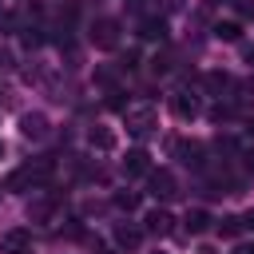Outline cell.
Segmentation results:
<instances>
[{"label":"cell","instance_id":"1","mask_svg":"<svg viewBox=\"0 0 254 254\" xmlns=\"http://www.w3.org/2000/svg\"><path fill=\"white\" fill-rule=\"evenodd\" d=\"M56 179V159H36V163H28V167H20V171H12L8 175V187L12 190H24V187H48Z\"/></svg>","mask_w":254,"mask_h":254},{"label":"cell","instance_id":"2","mask_svg":"<svg viewBox=\"0 0 254 254\" xmlns=\"http://www.w3.org/2000/svg\"><path fill=\"white\" fill-rule=\"evenodd\" d=\"M123 127H127L135 139H147V135H155L159 115H155V107H127V111H123Z\"/></svg>","mask_w":254,"mask_h":254},{"label":"cell","instance_id":"3","mask_svg":"<svg viewBox=\"0 0 254 254\" xmlns=\"http://www.w3.org/2000/svg\"><path fill=\"white\" fill-rule=\"evenodd\" d=\"M87 40H91L99 52H111V48H119V24H115V20H107V16H99V20H91Z\"/></svg>","mask_w":254,"mask_h":254},{"label":"cell","instance_id":"4","mask_svg":"<svg viewBox=\"0 0 254 254\" xmlns=\"http://www.w3.org/2000/svg\"><path fill=\"white\" fill-rule=\"evenodd\" d=\"M48 115L44 111H28V115H20V135L24 139H32V143H40V139H48Z\"/></svg>","mask_w":254,"mask_h":254},{"label":"cell","instance_id":"5","mask_svg":"<svg viewBox=\"0 0 254 254\" xmlns=\"http://www.w3.org/2000/svg\"><path fill=\"white\" fill-rule=\"evenodd\" d=\"M28 246H32V230H24V226L0 234V254H28Z\"/></svg>","mask_w":254,"mask_h":254},{"label":"cell","instance_id":"6","mask_svg":"<svg viewBox=\"0 0 254 254\" xmlns=\"http://www.w3.org/2000/svg\"><path fill=\"white\" fill-rule=\"evenodd\" d=\"M147 234H159V238H167L171 230H175V218H171V210H163V206H155V210H147Z\"/></svg>","mask_w":254,"mask_h":254},{"label":"cell","instance_id":"7","mask_svg":"<svg viewBox=\"0 0 254 254\" xmlns=\"http://www.w3.org/2000/svg\"><path fill=\"white\" fill-rule=\"evenodd\" d=\"M123 175H131V179H139V175H151V155H147L143 147L127 151V159H123Z\"/></svg>","mask_w":254,"mask_h":254},{"label":"cell","instance_id":"8","mask_svg":"<svg viewBox=\"0 0 254 254\" xmlns=\"http://www.w3.org/2000/svg\"><path fill=\"white\" fill-rule=\"evenodd\" d=\"M147 179H151V194H155V198H175V194H179V187H175V175H171V171H151Z\"/></svg>","mask_w":254,"mask_h":254},{"label":"cell","instance_id":"9","mask_svg":"<svg viewBox=\"0 0 254 254\" xmlns=\"http://www.w3.org/2000/svg\"><path fill=\"white\" fill-rule=\"evenodd\" d=\"M171 111H175L179 119H194L202 107H198V99H194L190 91H175V95H171Z\"/></svg>","mask_w":254,"mask_h":254},{"label":"cell","instance_id":"10","mask_svg":"<svg viewBox=\"0 0 254 254\" xmlns=\"http://www.w3.org/2000/svg\"><path fill=\"white\" fill-rule=\"evenodd\" d=\"M139 36L143 40H167V20H159V16H143V24H139Z\"/></svg>","mask_w":254,"mask_h":254},{"label":"cell","instance_id":"11","mask_svg":"<svg viewBox=\"0 0 254 254\" xmlns=\"http://www.w3.org/2000/svg\"><path fill=\"white\" fill-rule=\"evenodd\" d=\"M202 143H175V155L187 163V167H202Z\"/></svg>","mask_w":254,"mask_h":254},{"label":"cell","instance_id":"12","mask_svg":"<svg viewBox=\"0 0 254 254\" xmlns=\"http://www.w3.org/2000/svg\"><path fill=\"white\" fill-rule=\"evenodd\" d=\"M206 226H210V214H206L202 206H194V210H187V218H183V230H187V234H202Z\"/></svg>","mask_w":254,"mask_h":254},{"label":"cell","instance_id":"13","mask_svg":"<svg viewBox=\"0 0 254 254\" xmlns=\"http://www.w3.org/2000/svg\"><path fill=\"white\" fill-rule=\"evenodd\" d=\"M87 139H91V147H99V151H115V131H111V127H91Z\"/></svg>","mask_w":254,"mask_h":254},{"label":"cell","instance_id":"14","mask_svg":"<svg viewBox=\"0 0 254 254\" xmlns=\"http://www.w3.org/2000/svg\"><path fill=\"white\" fill-rule=\"evenodd\" d=\"M115 242H119V246H127V250H135V246L143 242V230H135V226H123V222H119V226H115Z\"/></svg>","mask_w":254,"mask_h":254},{"label":"cell","instance_id":"15","mask_svg":"<svg viewBox=\"0 0 254 254\" xmlns=\"http://www.w3.org/2000/svg\"><path fill=\"white\" fill-rule=\"evenodd\" d=\"M214 36L226 40V44H234V40L242 36V24H238V20H218V24H214Z\"/></svg>","mask_w":254,"mask_h":254},{"label":"cell","instance_id":"16","mask_svg":"<svg viewBox=\"0 0 254 254\" xmlns=\"http://www.w3.org/2000/svg\"><path fill=\"white\" fill-rule=\"evenodd\" d=\"M52 210H56V202H52V198H36V202H28V218H36V222H48V218H52Z\"/></svg>","mask_w":254,"mask_h":254},{"label":"cell","instance_id":"17","mask_svg":"<svg viewBox=\"0 0 254 254\" xmlns=\"http://www.w3.org/2000/svg\"><path fill=\"white\" fill-rule=\"evenodd\" d=\"M206 87H210V91H226V87H230V75H226V71H210V75H206Z\"/></svg>","mask_w":254,"mask_h":254},{"label":"cell","instance_id":"18","mask_svg":"<svg viewBox=\"0 0 254 254\" xmlns=\"http://www.w3.org/2000/svg\"><path fill=\"white\" fill-rule=\"evenodd\" d=\"M115 206H119V210H135V206H139V194H135V190H119V194H115Z\"/></svg>","mask_w":254,"mask_h":254},{"label":"cell","instance_id":"19","mask_svg":"<svg viewBox=\"0 0 254 254\" xmlns=\"http://www.w3.org/2000/svg\"><path fill=\"white\" fill-rule=\"evenodd\" d=\"M218 230H222V238H234V234L242 230V218H234V214H226V218L218 222Z\"/></svg>","mask_w":254,"mask_h":254},{"label":"cell","instance_id":"20","mask_svg":"<svg viewBox=\"0 0 254 254\" xmlns=\"http://www.w3.org/2000/svg\"><path fill=\"white\" fill-rule=\"evenodd\" d=\"M95 83L111 87V83H115V71H111V67H95Z\"/></svg>","mask_w":254,"mask_h":254},{"label":"cell","instance_id":"21","mask_svg":"<svg viewBox=\"0 0 254 254\" xmlns=\"http://www.w3.org/2000/svg\"><path fill=\"white\" fill-rule=\"evenodd\" d=\"M123 4H127V12H135V16H143V12H147V4H151V0H123Z\"/></svg>","mask_w":254,"mask_h":254},{"label":"cell","instance_id":"22","mask_svg":"<svg viewBox=\"0 0 254 254\" xmlns=\"http://www.w3.org/2000/svg\"><path fill=\"white\" fill-rule=\"evenodd\" d=\"M230 115H234V111H230V107H222V103L210 111V119H218V123H222V119H230Z\"/></svg>","mask_w":254,"mask_h":254},{"label":"cell","instance_id":"23","mask_svg":"<svg viewBox=\"0 0 254 254\" xmlns=\"http://www.w3.org/2000/svg\"><path fill=\"white\" fill-rule=\"evenodd\" d=\"M230 254H254V242H238V246H234Z\"/></svg>","mask_w":254,"mask_h":254},{"label":"cell","instance_id":"24","mask_svg":"<svg viewBox=\"0 0 254 254\" xmlns=\"http://www.w3.org/2000/svg\"><path fill=\"white\" fill-rule=\"evenodd\" d=\"M238 4V12H254V0H234Z\"/></svg>","mask_w":254,"mask_h":254},{"label":"cell","instance_id":"25","mask_svg":"<svg viewBox=\"0 0 254 254\" xmlns=\"http://www.w3.org/2000/svg\"><path fill=\"white\" fill-rule=\"evenodd\" d=\"M242 226H250V230H254V210H246V214H242Z\"/></svg>","mask_w":254,"mask_h":254},{"label":"cell","instance_id":"26","mask_svg":"<svg viewBox=\"0 0 254 254\" xmlns=\"http://www.w3.org/2000/svg\"><path fill=\"white\" fill-rule=\"evenodd\" d=\"M183 4H187V0H167V8H183Z\"/></svg>","mask_w":254,"mask_h":254},{"label":"cell","instance_id":"27","mask_svg":"<svg viewBox=\"0 0 254 254\" xmlns=\"http://www.w3.org/2000/svg\"><path fill=\"white\" fill-rule=\"evenodd\" d=\"M198 254H214V246H198Z\"/></svg>","mask_w":254,"mask_h":254},{"label":"cell","instance_id":"28","mask_svg":"<svg viewBox=\"0 0 254 254\" xmlns=\"http://www.w3.org/2000/svg\"><path fill=\"white\" fill-rule=\"evenodd\" d=\"M246 60H250V64H254V48H250V52H246Z\"/></svg>","mask_w":254,"mask_h":254},{"label":"cell","instance_id":"29","mask_svg":"<svg viewBox=\"0 0 254 254\" xmlns=\"http://www.w3.org/2000/svg\"><path fill=\"white\" fill-rule=\"evenodd\" d=\"M206 4H222V0H206Z\"/></svg>","mask_w":254,"mask_h":254}]
</instances>
